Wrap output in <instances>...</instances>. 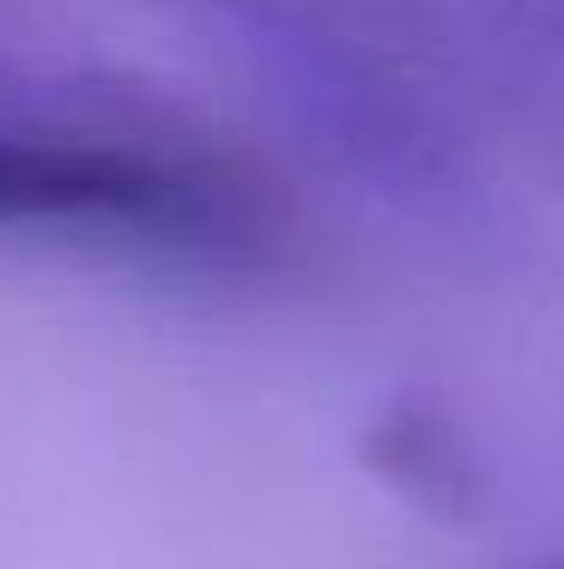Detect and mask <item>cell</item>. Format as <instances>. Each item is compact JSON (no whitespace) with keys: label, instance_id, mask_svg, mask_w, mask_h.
I'll list each match as a JSON object with an SVG mask.
<instances>
[{"label":"cell","instance_id":"cell-2","mask_svg":"<svg viewBox=\"0 0 564 569\" xmlns=\"http://www.w3.org/2000/svg\"><path fill=\"white\" fill-rule=\"evenodd\" d=\"M212 24L219 43L261 79V91L310 133L334 164L395 194H443L449 146L425 103L370 56L328 0H170Z\"/></svg>","mask_w":564,"mask_h":569},{"label":"cell","instance_id":"cell-1","mask_svg":"<svg viewBox=\"0 0 564 569\" xmlns=\"http://www.w3.org/2000/svg\"><path fill=\"white\" fill-rule=\"evenodd\" d=\"M0 230H49L200 267H261L279 212L207 152L103 128L0 121Z\"/></svg>","mask_w":564,"mask_h":569},{"label":"cell","instance_id":"cell-3","mask_svg":"<svg viewBox=\"0 0 564 569\" xmlns=\"http://www.w3.org/2000/svg\"><path fill=\"white\" fill-rule=\"evenodd\" d=\"M479 61L564 103V0H432Z\"/></svg>","mask_w":564,"mask_h":569},{"label":"cell","instance_id":"cell-4","mask_svg":"<svg viewBox=\"0 0 564 569\" xmlns=\"http://www.w3.org/2000/svg\"><path fill=\"white\" fill-rule=\"evenodd\" d=\"M522 569H564V558H534V563H522Z\"/></svg>","mask_w":564,"mask_h":569}]
</instances>
